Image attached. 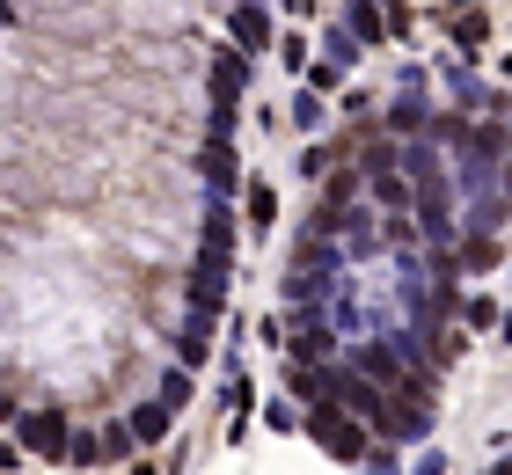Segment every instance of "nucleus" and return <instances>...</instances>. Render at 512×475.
<instances>
[{
    "label": "nucleus",
    "instance_id": "1",
    "mask_svg": "<svg viewBox=\"0 0 512 475\" xmlns=\"http://www.w3.org/2000/svg\"><path fill=\"white\" fill-rule=\"evenodd\" d=\"M300 432H315V446H322V454H337V461H366V454H374L366 424L352 410H337V402H315V410L300 417Z\"/></svg>",
    "mask_w": 512,
    "mask_h": 475
},
{
    "label": "nucleus",
    "instance_id": "2",
    "mask_svg": "<svg viewBox=\"0 0 512 475\" xmlns=\"http://www.w3.org/2000/svg\"><path fill=\"white\" fill-rule=\"evenodd\" d=\"M15 432H22V446H30L37 461L66 468V454H74V424H66L59 410H15Z\"/></svg>",
    "mask_w": 512,
    "mask_h": 475
},
{
    "label": "nucleus",
    "instance_id": "3",
    "mask_svg": "<svg viewBox=\"0 0 512 475\" xmlns=\"http://www.w3.org/2000/svg\"><path fill=\"white\" fill-rule=\"evenodd\" d=\"M227 44H235V52H249V59L271 44V8H264V0H242V8L227 15Z\"/></svg>",
    "mask_w": 512,
    "mask_h": 475
},
{
    "label": "nucleus",
    "instance_id": "4",
    "mask_svg": "<svg viewBox=\"0 0 512 475\" xmlns=\"http://www.w3.org/2000/svg\"><path fill=\"white\" fill-rule=\"evenodd\" d=\"M125 432H132V446H139V454H154V446H169V432H176V410H169V402H139Z\"/></svg>",
    "mask_w": 512,
    "mask_h": 475
},
{
    "label": "nucleus",
    "instance_id": "5",
    "mask_svg": "<svg viewBox=\"0 0 512 475\" xmlns=\"http://www.w3.org/2000/svg\"><path fill=\"white\" fill-rule=\"evenodd\" d=\"M249 88V52H235V44H227V52L213 59V103L220 110H235V95Z\"/></svg>",
    "mask_w": 512,
    "mask_h": 475
},
{
    "label": "nucleus",
    "instance_id": "6",
    "mask_svg": "<svg viewBox=\"0 0 512 475\" xmlns=\"http://www.w3.org/2000/svg\"><path fill=\"white\" fill-rule=\"evenodd\" d=\"M454 44H461V52H483V44H491V15H483V8H461V15H454Z\"/></svg>",
    "mask_w": 512,
    "mask_h": 475
},
{
    "label": "nucleus",
    "instance_id": "7",
    "mask_svg": "<svg viewBox=\"0 0 512 475\" xmlns=\"http://www.w3.org/2000/svg\"><path fill=\"white\" fill-rule=\"evenodd\" d=\"M381 8V0H352V37L359 44H381L388 37V15H374Z\"/></svg>",
    "mask_w": 512,
    "mask_h": 475
},
{
    "label": "nucleus",
    "instance_id": "8",
    "mask_svg": "<svg viewBox=\"0 0 512 475\" xmlns=\"http://www.w3.org/2000/svg\"><path fill=\"white\" fill-rule=\"evenodd\" d=\"M359 373H366V380H403V366H395V344H366V351H359Z\"/></svg>",
    "mask_w": 512,
    "mask_h": 475
},
{
    "label": "nucleus",
    "instance_id": "9",
    "mask_svg": "<svg viewBox=\"0 0 512 475\" xmlns=\"http://www.w3.org/2000/svg\"><path fill=\"white\" fill-rule=\"evenodd\" d=\"M271 220H278V190L271 183H249V227L271 234Z\"/></svg>",
    "mask_w": 512,
    "mask_h": 475
},
{
    "label": "nucleus",
    "instance_id": "10",
    "mask_svg": "<svg viewBox=\"0 0 512 475\" xmlns=\"http://www.w3.org/2000/svg\"><path fill=\"white\" fill-rule=\"evenodd\" d=\"M278 59L293 66V81H308V66H315V52H308V37H300V30H286V37H278Z\"/></svg>",
    "mask_w": 512,
    "mask_h": 475
},
{
    "label": "nucleus",
    "instance_id": "11",
    "mask_svg": "<svg viewBox=\"0 0 512 475\" xmlns=\"http://www.w3.org/2000/svg\"><path fill=\"white\" fill-rule=\"evenodd\" d=\"M461 322H469V329H498V322H505V307H498L491 293H476L469 307H461Z\"/></svg>",
    "mask_w": 512,
    "mask_h": 475
},
{
    "label": "nucleus",
    "instance_id": "12",
    "mask_svg": "<svg viewBox=\"0 0 512 475\" xmlns=\"http://www.w3.org/2000/svg\"><path fill=\"white\" fill-rule=\"evenodd\" d=\"M161 402H169V410L191 402V366H169V373H161Z\"/></svg>",
    "mask_w": 512,
    "mask_h": 475
},
{
    "label": "nucleus",
    "instance_id": "13",
    "mask_svg": "<svg viewBox=\"0 0 512 475\" xmlns=\"http://www.w3.org/2000/svg\"><path fill=\"white\" fill-rule=\"evenodd\" d=\"M308 88H315V95L344 88V59H315V66H308Z\"/></svg>",
    "mask_w": 512,
    "mask_h": 475
},
{
    "label": "nucleus",
    "instance_id": "14",
    "mask_svg": "<svg viewBox=\"0 0 512 475\" xmlns=\"http://www.w3.org/2000/svg\"><path fill=\"white\" fill-rule=\"evenodd\" d=\"M293 125H300V132H315V125H322V95H315V88H300V95H293Z\"/></svg>",
    "mask_w": 512,
    "mask_h": 475
},
{
    "label": "nucleus",
    "instance_id": "15",
    "mask_svg": "<svg viewBox=\"0 0 512 475\" xmlns=\"http://www.w3.org/2000/svg\"><path fill=\"white\" fill-rule=\"evenodd\" d=\"M461 264H469V271H491V264H498V242H469V249H461Z\"/></svg>",
    "mask_w": 512,
    "mask_h": 475
},
{
    "label": "nucleus",
    "instance_id": "16",
    "mask_svg": "<svg viewBox=\"0 0 512 475\" xmlns=\"http://www.w3.org/2000/svg\"><path fill=\"white\" fill-rule=\"evenodd\" d=\"M388 117H395V132H417V125H425V103H395Z\"/></svg>",
    "mask_w": 512,
    "mask_h": 475
},
{
    "label": "nucleus",
    "instance_id": "17",
    "mask_svg": "<svg viewBox=\"0 0 512 475\" xmlns=\"http://www.w3.org/2000/svg\"><path fill=\"white\" fill-rule=\"evenodd\" d=\"M417 475H447V454H432V446H425V454H417Z\"/></svg>",
    "mask_w": 512,
    "mask_h": 475
},
{
    "label": "nucleus",
    "instance_id": "18",
    "mask_svg": "<svg viewBox=\"0 0 512 475\" xmlns=\"http://www.w3.org/2000/svg\"><path fill=\"white\" fill-rule=\"evenodd\" d=\"M22 468V446H8V439H0V475H15Z\"/></svg>",
    "mask_w": 512,
    "mask_h": 475
},
{
    "label": "nucleus",
    "instance_id": "19",
    "mask_svg": "<svg viewBox=\"0 0 512 475\" xmlns=\"http://www.w3.org/2000/svg\"><path fill=\"white\" fill-rule=\"evenodd\" d=\"M132 475H169V468H161L154 454H139V461H132Z\"/></svg>",
    "mask_w": 512,
    "mask_h": 475
},
{
    "label": "nucleus",
    "instance_id": "20",
    "mask_svg": "<svg viewBox=\"0 0 512 475\" xmlns=\"http://www.w3.org/2000/svg\"><path fill=\"white\" fill-rule=\"evenodd\" d=\"M366 475H395V461H388V454H374V461H366Z\"/></svg>",
    "mask_w": 512,
    "mask_h": 475
},
{
    "label": "nucleus",
    "instance_id": "21",
    "mask_svg": "<svg viewBox=\"0 0 512 475\" xmlns=\"http://www.w3.org/2000/svg\"><path fill=\"white\" fill-rule=\"evenodd\" d=\"M0 424H15V402H8V395H0Z\"/></svg>",
    "mask_w": 512,
    "mask_h": 475
},
{
    "label": "nucleus",
    "instance_id": "22",
    "mask_svg": "<svg viewBox=\"0 0 512 475\" xmlns=\"http://www.w3.org/2000/svg\"><path fill=\"white\" fill-rule=\"evenodd\" d=\"M483 475H512V461H498V468H483Z\"/></svg>",
    "mask_w": 512,
    "mask_h": 475
},
{
    "label": "nucleus",
    "instance_id": "23",
    "mask_svg": "<svg viewBox=\"0 0 512 475\" xmlns=\"http://www.w3.org/2000/svg\"><path fill=\"white\" fill-rule=\"evenodd\" d=\"M498 329H505V337H512V307H505V322H498Z\"/></svg>",
    "mask_w": 512,
    "mask_h": 475
},
{
    "label": "nucleus",
    "instance_id": "24",
    "mask_svg": "<svg viewBox=\"0 0 512 475\" xmlns=\"http://www.w3.org/2000/svg\"><path fill=\"white\" fill-rule=\"evenodd\" d=\"M454 8H483V0H454Z\"/></svg>",
    "mask_w": 512,
    "mask_h": 475
},
{
    "label": "nucleus",
    "instance_id": "25",
    "mask_svg": "<svg viewBox=\"0 0 512 475\" xmlns=\"http://www.w3.org/2000/svg\"><path fill=\"white\" fill-rule=\"evenodd\" d=\"M505 74H512V59H505Z\"/></svg>",
    "mask_w": 512,
    "mask_h": 475
}]
</instances>
